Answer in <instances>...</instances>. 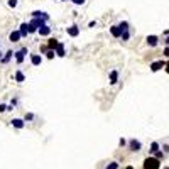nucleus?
I'll return each mask as SVG.
<instances>
[{
  "mask_svg": "<svg viewBox=\"0 0 169 169\" xmlns=\"http://www.w3.org/2000/svg\"><path fill=\"white\" fill-rule=\"evenodd\" d=\"M144 169H161V161L156 157H146L144 159Z\"/></svg>",
  "mask_w": 169,
  "mask_h": 169,
  "instance_id": "nucleus-1",
  "label": "nucleus"
},
{
  "mask_svg": "<svg viewBox=\"0 0 169 169\" xmlns=\"http://www.w3.org/2000/svg\"><path fill=\"white\" fill-rule=\"evenodd\" d=\"M27 54H29V49H27V48H20L19 51H15V52H14V56H15V63H17V64H22Z\"/></svg>",
  "mask_w": 169,
  "mask_h": 169,
  "instance_id": "nucleus-2",
  "label": "nucleus"
},
{
  "mask_svg": "<svg viewBox=\"0 0 169 169\" xmlns=\"http://www.w3.org/2000/svg\"><path fill=\"white\" fill-rule=\"evenodd\" d=\"M127 147H129L132 152H139L140 149H142V142L137 140V139H130L129 142H127Z\"/></svg>",
  "mask_w": 169,
  "mask_h": 169,
  "instance_id": "nucleus-3",
  "label": "nucleus"
},
{
  "mask_svg": "<svg viewBox=\"0 0 169 169\" xmlns=\"http://www.w3.org/2000/svg\"><path fill=\"white\" fill-rule=\"evenodd\" d=\"M66 34L70 37H78V36H80V27H78L76 24H73V26L66 27Z\"/></svg>",
  "mask_w": 169,
  "mask_h": 169,
  "instance_id": "nucleus-4",
  "label": "nucleus"
},
{
  "mask_svg": "<svg viewBox=\"0 0 169 169\" xmlns=\"http://www.w3.org/2000/svg\"><path fill=\"white\" fill-rule=\"evenodd\" d=\"M10 125L14 127V129H24L26 127V122H24V118H12L10 120Z\"/></svg>",
  "mask_w": 169,
  "mask_h": 169,
  "instance_id": "nucleus-5",
  "label": "nucleus"
},
{
  "mask_svg": "<svg viewBox=\"0 0 169 169\" xmlns=\"http://www.w3.org/2000/svg\"><path fill=\"white\" fill-rule=\"evenodd\" d=\"M166 66V61H162V59H159V61H154L151 64V71L152 73H157L159 70H162V68Z\"/></svg>",
  "mask_w": 169,
  "mask_h": 169,
  "instance_id": "nucleus-6",
  "label": "nucleus"
},
{
  "mask_svg": "<svg viewBox=\"0 0 169 169\" xmlns=\"http://www.w3.org/2000/svg\"><path fill=\"white\" fill-rule=\"evenodd\" d=\"M37 34H39L41 37H48L49 34H51V27H49L48 24H44V26H41L39 29H37Z\"/></svg>",
  "mask_w": 169,
  "mask_h": 169,
  "instance_id": "nucleus-7",
  "label": "nucleus"
},
{
  "mask_svg": "<svg viewBox=\"0 0 169 169\" xmlns=\"http://www.w3.org/2000/svg\"><path fill=\"white\" fill-rule=\"evenodd\" d=\"M146 42L149 48H156V46L159 44V37L157 36H147L146 37Z\"/></svg>",
  "mask_w": 169,
  "mask_h": 169,
  "instance_id": "nucleus-8",
  "label": "nucleus"
},
{
  "mask_svg": "<svg viewBox=\"0 0 169 169\" xmlns=\"http://www.w3.org/2000/svg\"><path fill=\"white\" fill-rule=\"evenodd\" d=\"M110 34H112V37H115V39H120V36H122V29H120V26H118V24L112 26V27H110Z\"/></svg>",
  "mask_w": 169,
  "mask_h": 169,
  "instance_id": "nucleus-9",
  "label": "nucleus"
},
{
  "mask_svg": "<svg viewBox=\"0 0 169 169\" xmlns=\"http://www.w3.org/2000/svg\"><path fill=\"white\" fill-rule=\"evenodd\" d=\"M54 52H56V56H59V58H64V56H66V49H64V42H59V44L56 46Z\"/></svg>",
  "mask_w": 169,
  "mask_h": 169,
  "instance_id": "nucleus-10",
  "label": "nucleus"
},
{
  "mask_svg": "<svg viewBox=\"0 0 169 169\" xmlns=\"http://www.w3.org/2000/svg\"><path fill=\"white\" fill-rule=\"evenodd\" d=\"M32 17H34V19H44L46 22L49 20L48 12H42V10H34V12H32Z\"/></svg>",
  "mask_w": 169,
  "mask_h": 169,
  "instance_id": "nucleus-11",
  "label": "nucleus"
},
{
  "mask_svg": "<svg viewBox=\"0 0 169 169\" xmlns=\"http://www.w3.org/2000/svg\"><path fill=\"white\" fill-rule=\"evenodd\" d=\"M20 39H22V36H20L19 31H12V32L9 34V41H10V42H19Z\"/></svg>",
  "mask_w": 169,
  "mask_h": 169,
  "instance_id": "nucleus-12",
  "label": "nucleus"
},
{
  "mask_svg": "<svg viewBox=\"0 0 169 169\" xmlns=\"http://www.w3.org/2000/svg\"><path fill=\"white\" fill-rule=\"evenodd\" d=\"M42 63V56L41 54H31V64L32 66H41Z\"/></svg>",
  "mask_w": 169,
  "mask_h": 169,
  "instance_id": "nucleus-13",
  "label": "nucleus"
},
{
  "mask_svg": "<svg viewBox=\"0 0 169 169\" xmlns=\"http://www.w3.org/2000/svg\"><path fill=\"white\" fill-rule=\"evenodd\" d=\"M108 83H110V84H117V83H118V71H117V70H112V71H110Z\"/></svg>",
  "mask_w": 169,
  "mask_h": 169,
  "instance_id": "nucleus-14",
  "label": "nucleus"
},
{
  "mask_svg": "<svg viewBox=\"0 0 169 169\" xmlns=\"http://www.w3.org/2000/svg\"><path fill=\"white\" fill-rule=\"evenodd\" d=\"M17 31L20 32V36H22V37H27V36H29V24H27V22H22Z\"/></svg>",
  "mask_w": 169,
  "mask_h": 169,
  "instance_id": "nucleus-15",
  "label": "nucleus"
},
{
  "mask_svg": "<svg viewBox=\"0 0 169 169\" xmlns=\"http://www.w3.org/2000/svg\"><path fill=\"white\" fill-rule=\"evenodd\" d=\"M14 80L17 81V83H22V81H26V74H24L20 70H17V71H15V74H14Z\"/></svg>",
  "mask_w": 169,
  "mask_h": 169,
  "instance_id": "nucleus-16",
  "label": "nucleus"
},
{
  "mask_svg": "<svg viewBox=\"0 0 169 169\" xmlns=\"http://www.w3.org/2000/svg\"><path fill=\"white\" fill-rule=\"evenodd\" d=\"M12 58H14V51H7V52H5V56H2L0 63H2V64H7V63L10 61Z\"/></svg>",
  "mask_w": 169,
  "mask_h": 169,
  "instance_id": "nucleus-17",
  "label": "nucleus"
},
{
  "mask_svg": "<svg viewBox=\"0 0 169 169\" xmlns=\"http://www.w3.org/2000/svg\"><path fill=\"white\" fill-rule=\"evenodd\" d=\"M58 44H59V41L56 39V37H51V39L48 41V49H52V51H54Z\"/></svg>",
  "mask_w": 169,
  "mask_h": 169,
  "instance_id": "nucleus-18",
  "label": "nucleus"
},
{
  "mask_svg": "<svg viewBox=\"0 0 169 169\" xmlns=\"http://www.w3.org/2000/svg\"><path fill=\"white\" fill-rule=\"evenodd\" d=\"M120 39H122V42L129 41V39H130V29H129V31H124V32H122V36H120Z\"/></svg>",
  "mask_w": 169,
  "mask_h": 169,
  "instance_id": "nucleus-19",
  "label": "nucleus"
},
{
  "mask_svg": "<svg viewBox=\"0 0 169 169\" xmlns=\"http://www.w3.org/2000/svg\"><path fill=\"white\" fill-rule=\"evenodd\" d=\"M12 105H5V103H0V113H4V112H9V110H12Z\"/></svg>",
  "mask_w": 169,
  "mask_h": 169,
  "instance_id": "nucleus-20",
  "label": "nucleus"
},
{
  "mask_svg": "<svg viewBox=\"0 0 169 169\" xmlns=\"http://www.w3.org/2000/svg\"><path fill=\"white\" fill-rule=\"evenodd\" d=\"M154 157H156V159H157V161H162V159H164V157H166V154H164V152H162V151H161V149H159V151H157V152H154Z\"/></svg>",
  "mask_w": 169,
  "mask_h": 169,
  "instance_id": "nucleus-21",
  "label": "nucleus"
},
{
  "mask_svg": "<svg viewBox=\"0 0 169 169\" xmlns=\"http://www.w3.org/2000/svg\"><path fill=\"white\" fill-rule=\"evenodd\" d=\"M105 169H118V162H117V161H112V162H108V164L105 166Z\"/></svg>",
  "mask_w": 169,
  "mask_h": 169,
  "instance_id": "nucleus-22",
  "label": "nucleus"
},
{
  "mask_svg": "<svg viewBox=\"0 0 169 169\" xmlns=\"http://www.w3.org/2000/svg\"><path fill=\"white\" fill-rule=\"evenodd\" d=\"M159 147H161V146H159V142H152V144H151V149H149V151H151L152 154H154V152H157V151H159Z\"/></svg>",
  "mask_w": 169,
  "mask_h": 169,
  "instance_id": "nucleus-23",
  "label": "nucleus"
},
{
  "mask_svg": "<svg viewBox=\"0 0 169 169\" xmlns=\"http://www.w3.org/2000/svg\"><path fill=\"white\" fill-rule=\"evenodd\" d=\"M32 120H34V113H31V112H29V113L24 115V122H32Z\"/></svg>",
  "mask_w": 169,
  "mask_h": 169,
  "instance_id": "nucleus-24",
  "label": "nucleus"
},
{
  "mask_svg": "<svg viewBox=\"0 0 169 169\" xmlns=\"http://www.w3.org/2000/svg\"><path fill=\"white\" fill-rule=\"evenodd\" d=\"M54 56H56V52L52 51V49H48V51H46V58H48V59H52Z\"/></svg>",
  "mask_w": 169,
  "mask_h": 169,
  "instance_id": "nucleus-25",
  "label": "nucleus"
},
{
  "mask_svg": "<svg viewBox=\"0 0 169 169\" xmlns=\"http://www.w3.org/2000/svg\"><path fill=\"white\" fill-rule=\"evenodd\" d=\"M7 4H9V7H10V9H15L19 5V0H9Z\"/></svg>",
  "mask_w": 169,
  "mask_h": 169,
  "instance_id": "nucleus-26",
  "label": "nucleus"
},
{
  "mask_svg": "<svg viewBox=\"0 0 169 169\" xmlns=\"http://www.w3.org/2000/svg\"><path fill=\"white\" fill-rule=\"evenodd\" d=\"M70 2H71V4H74V5H83L86 0H70Z\"/></svg>",
  "mask_w": 169,
  "mask_h": 169,
  "instance_id": "nucleus-27",
  "label": "nucleus"
},
{
  "mask_svg": "<svg viewBox=\"0 0 169 169\" xmlns=\"http://www.w3.org/2000/svg\"><path fill=\"white\" fill-rule=\"evenodd\" d=\"M118 146H120V147H124V146H127V140H125V139H124V137H122V139H120V140H118Z\"/></svg>",
  "mask_w": 169,
  "mask_h": 169,
  "instance_id": "nucleus-28",
  "label": "nucleus"
},
{
  "mask_svg": "<svg viewBox=\"0 0 169 169\" xmlns=\"http://www.w3.org/2000/svg\"><path fill=\"white\" fill-rule=\"evenodd\" d=\"M162 149H164V154H169V144H164V146H162Z\"/></svg>",
  "mask_w": 169,
  "mask_h": 169,
  "instance_id": "nucleus-29",
  "label": "nucleus"
},
{
  "mask_svg": "<svg viewBox=\"0 0 169 169\" xmlns=\"http://www.w3.org/2000/svg\"><path fill=\"white\" fill-rule=\"evenodd\" d=\"M88 27H96V20H90V22H88Z\"/></svg>",
  "mask_w": 169,
  "mask_h": 169,
  "instance_id": "nucleus-30",
  "label": "nucleus"
},
{
  "mask_svg": "<svg viewBox=\"0 0 169 169\" xmlns=\"http://www.w3.org/2000/svg\"><path fill=\"white\" fill-rule=\"evenodd\" d=\"M17 103H19V100H17V98H12V102H10V105H12V107H15Z\"/></svg>",
  "mask_w": 169,
  "mask_h": 169,
  "instance_id": "nucleus-31",
  "label": "nucleus"
},
{
  "mask_svg": "<svg viewBox=\"0 0 169 169\" xmlns=\"http://www.w3.org/2000/svg\"><path fill=\"white\" fill-rule=\"evenodd\" d=\"M164 56H166V58H169V46H166V49H164Z\"/></svg>",
  "mask_w": 169,
  "mask_h": 169,
  "instance_id": "nucleus-32",
  "label": "nucleus"
},
{
  "mask_svg": "<svg viewBox=\"0 0 169 169\" xmlns=\"http://www.w3.org/2000/svg\"><path fill=\"white\" fill-rule=\"evenodd\" d=\"M164 42H166V46H169V36H166V39H164Z\"/></svg>",
  "mask_w": 169,
  "mask_h": 169,
  "instance_id": "nucleus-33",
  "label": "nucleus"
},
{
  "mask_svg": "<svg viewBox=\"0 0 169 169\" xmlns=\"http://www.w3.org/2000/svg\"><path fill=\"white\" fill-rule=\"evenodd\" d=\"M164 68H166V71L169 73V63H166V66H164Z\"/></svg>",
  "mask_w": 169,
  "mask_h": 169,
  "instance_id": "nucleus-34",
  "label": "nucleus"
},
{
  "mask_svg": "<svg viewBox=\"0 0 169 169\" xmlns=\"http://www.w3.org/2000/svg\"><path fill=\"white\" fill-rule=\"evenodd\" d=\"M125 169H134V167H132V166H127V167H125Z\"/></svg>",
  "mask_w": 169,
  "mask_h": 169,
  "instance_id": "nucleus-35",
  "label": "nucleus"
},
{
  "mask_svg": "<svg viewBox=\"0 0 169 169\" xmlns=\"http://www.w3.org/2000/svg\"><path fill=\"white\" fill-rule=\"evenodd\" d=\"M0 59H2V51H0Z\"/></svg>",
  "mask_w": 169,
  "mask_h": 169,
  "instance_id": "nucleus-36",
  "label": "nucleus"
},
{
  "mask_svg": "<svg viewBox=\"0 0 169 169\" xmlns=\"http://www.w3.org/2000/svg\"><path fill=\"white\" fill-rule=\"evenodd\" d=\"M59 2H66V0H59Z\"/></svg>",
  "mask_w": 169,
  "mask_h": 169,
  "instance_id": "nucleus-37",
  "label": "nucleus"
},
{
  "mask_svg": "<svg viewBox=\"0 0 169 169\" xmlns=\"http://www.w3.org/2000/svg\"><path fill=\"white\" fill-rule=\"evenodd\" d=\"M162 169H169V167H162Z\"/></svg>",
  "mask_w": 169,
  "mask_h": 169,
  "instance_id": "nucleus-38",
  "label": "nucleus"
}]
</instances>
